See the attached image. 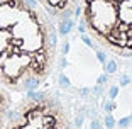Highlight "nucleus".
Here are the masks:
<instances>
[{
  "label": "nucleus",
  "mask_w": 132,
  "mask_h": 129,
  "mask_svg": "<svg viewBox=\"0 0 132 129\" xmlns=\"http://www.w3.org/2000/svg\"><path fill=\"white\" fill-rule=\"evenodd\" d=\"M58 58L56 22L36 0H0V83L32 92L51 77Z\"/></svg>",
  "instance_id": "1"
},
{
  "label": "nucleus",
  "mask_w": 132,
  "mask_h": 129,
  "mask_svg": "<svg viewBox=\"0 0 132 129\" xmlns=\"http://www.w3.org/2000/svg\"><path fill=\"white\" fill-rule=\"evenodd\" d=\"M83 31L98 48L119 58H132V0H81Z\"/></svg>",
  "instance_id": "2"
},
{
  "label": "nucleus",
  "mask_w": 132,
  "mask_h": 129,
  "mask_svg": "<svg viewBox=\"0 0 132 129\" xmlns=\"http://www.w3.org/2000/svg\"><path fill=\"white\" fill-rule=\"evenodd\" d=\"M4 129H73V124L58 95L32 90L12 105Z\"/></svg>",
  "instance_id": "3"
},
{
  "label": "nucleus",
  "mask_w": 132,
  "mask_h": 129,
  "mask_svg": "<svg viewBox=\"0 0 132 129\" xmlns=\"http://www.w3.org/2000/svg\"><path fill=\"white\" fill-rule=\"evenodd\" d=\"M54 22L68 20L80 7L81 0H36Z\"/></svg>",
  "instance_id": "4"
},
{
  "label": "nucleus",
  "mask_w": 132,
  "mask_h": 129,
  "mask_svg": "<svg viewBox=\"0 0 132 129\" xmlns=\"http://www.w3.org/2000/svg\"><path fill=\"white\" fill-rule=\"evenodd\" d=\"M14 100H12V92L9 88H5L0 83V129H4L5 122H7L9 112H10Z\"/></svg>",
  "instance_id": "5"
}]
</instances>
